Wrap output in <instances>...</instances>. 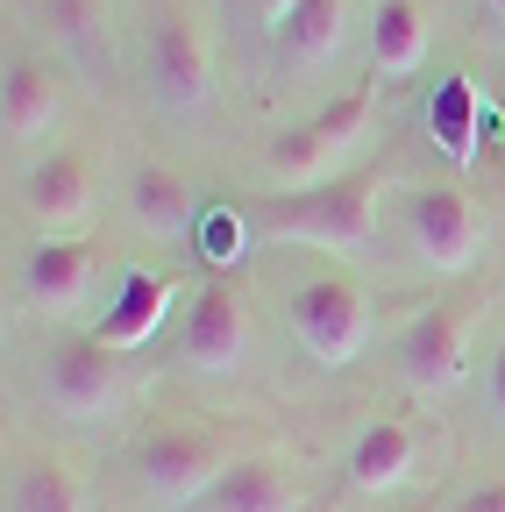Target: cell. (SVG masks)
Instances as JSON below:
<instances>
[{
  "label": "cell",
  "mask_w": 505,
  "mask_h": 512,
  "mask_svg": "<svg viewBox=\"0 0 505 512\" xmlns=\"http://www.w3.org/2000/svg\"><path fill=\"white\" fill-rule=\"evenodd\" d=\"M377 178H335V185H306V192H271L257 207V228L271 242H313V249H370L377 242Z\"/></svg>",
  "instance_id": "obj_1"
},
{
  "label": "cell",
  "mask_w": 505,
  "mask_h": 512,
  "mask_svg": "<svg viewBox=\"0 0 505 512\" xmlns=\"http://www.w3.org/2000/svg\"><path fill=\"white\" fill-rule=\"evenodd\" d=\"M292 328H299L306 356L321 363V370H342V363H356L363 342H370V292H363L356 278L321 271V278H306V285L292 292Z\"/></svg>",
  "instance_id": "obj_2"
},
{
  "label": "cell",
  "mask_w": 505,
  "mask_h": 512,
  "mask_svg": "<svg viewBox=\"0 0 505 512\" xmlns=\"http://www.w3.org/2000/svg\"><path fill=\"white\" fill-rule=\"evenodd\" d=\"M370 114H377V79L370 86H356V93H342V100H328L313 121H299V128H285V136L271 143V171L285 178V185H313L335 157H349L363 136H370Z\"/></svg>",
  "instance_id": "obj_3"
},
{
  "label": "cell",
  "mask_w": 505,
  "mask_h": 512,
  "mask_svg": "<svg viewBox=\"0 0 505 512\" xmlns=\"http://www.w3.org/2000/svg\"><path fill=\"white\" fill-rule=\"evenodd\" d=\"M136 470H143L150 498H164V505H207V491L235 463H228L221 434H207V427H157L136 448Z\"/></svg>",
  "instance_id": "obj_4"
},
{
  "label": "cell",
  "mask_w": 505,
  "mask_h": 512,
  "mask_svg": "<svg viewBox=\"0 0 505 512\" xmlns=\"http://www.w3.org/2000/svg\"><path fill=\"white\" fill-rule=\"evenodd\" d=\"M43 392L57 413H72V420H107L136 399V370L121 363V349L107 342H65L50 363H43Z\"/></svg>",
  "instance_id": "obj_5"
},
{
  "label": "cell",
  "mask_w": 505,
  "mask_h": 512,
  "mask_svg": "<svg viewBox=\"0 0 505 512\" xmlns=\"http://www.w3.org/2000/svg\"><path fill=\"white\" fill-rule=\"evenodd\" d=\"M470 335H477V306L470 299H434L399 342V384L406 392H449V384H463Z\"/></svg>",
  "instance_id": "obj_6"
},
{
  "label": "cell",
  "mask_w": 505,
  "mask_h": 512,
  "mask_svg": "<svg viewBox=\"0 0 505 512\" xmlns=\"http://www.w3.org/2000/svg\"><path fill=\"white\" fill-rule=\"evenodd\" d=\"M406 235H413V249L427 256V264L449 271V278L470 271L477 256H484V214H477L470 192H456V185H413Z\"/></svg>",
  "instance_id": "obj_7"
},
{
  "label": "cell",
  "mask_w": 505,
  "mask_h": 512,
  "mask_svg": "<svg viewBox=\"0 0 505 512\" xmlns=\"http://www.w3.org/2000/svg\"><path fill=\"white\" fill-rule=\"evenodd\" d=\"M185 363L193 370H235L249 349H257V320H249V299L235 285H200L185 299V335H178Z\"/></svg>",
  "instance_id": "obj_8"
},
{
  "label": "cell",
  "mask_w": 505,
  "mask_h": 512,
  "mask_svg": "<svg viewBox=\"0 0 505 512\" xmlns=\"http://www.w3.org/2000/svg\"><path fill=\"white\" fill-rule=\"evenodd\" d=\"M150 79L171 107H207L214 93V43H207V22L171 8L150 36Z\"/></svg>",
  "instance_id": "obj_9"
},
{
  "label": "cell",
  "mask_w": 505,
  "mask_h": 512,
  "mask_svg": "<svg viewBox=\"0 0 505 512\" xmlns=\"http://www.w3.org/2000/svg\"><path fill=\"white\" fill-rule=\"evenodd\" d=\"M22 285H29V299H36L43 313L86 306V292H93V242H86V235H50V242H36Z\"/></svg>",
  "instance_id": "obj_10"
},
{
  "label": "cell",
  "mask_w": 505,
  "mask_h": 512,
  "mask_svg": "<svg viewBox=\"0 0 505 512\" xmlns=\"http://www.w3.org/2000/svg\"><path fill=\"white\" fill-rule=\"evenodd\" d=\"M29 214L57 235H79V221L93 214V164L79 150H57L29 171Z\"/></svg>",
  "instance_id": "obj_11"
},
{
  "label": "cell",
  "mask_w": 505,
  "mask_h": 512,
  "mask_svg": "<svg viewBox=\"0 0 505 512\" xmlns=\"http://www.w3.org/2000/svg\"><path fill=\"white\" fill-rule=\"evenodd\" d=\"M427 64V0H377V22H370V72L377 86L413 79Z\"/></svg>",
  "instance_id": "obj_12"
},
{
  "label": "cell",
  "mask_w": 505,
  "mask_h": 512,
  "mask_svg": "<svg viewBox=\"0 0 505 512\" xmlns=\"http://www.w3.org/2000/svg\"><path fill=\"white\" fill-rule=\"evenodd\" d=\"M413 456H420V434L406 420H370L349 448V491H392L413 477Z\"/></svg>",
  "instance_id": "obj_13"
},
{
  "label": "cell",
  "mask_w": 505,
  "mask_h": 512,
  "mask_svg": "<svg viewBox=\"0 0 505 512\" xmlns=\"http://www.w3.org/2000/svg\"><path fill=\"white\" fill-rule=\"evenodd\" d=\"M57 114H65V86H57L43 64H8V93H0V128H8V143H43Z\"/></svg>",
  "instance_id": "obj_14"
},
{
  "label": "cell",
  "mask_w": 505,
  "mask_h": 512,
  "mask_svg": "<svg viewBox=\"0 0 505 512\" xmlns=\"http://www.w3.org/2000/svg\"><path fill=\"white\" fill-rule=\"evenodd\" d=\"M164 313H171V278L129 271V278H121V292H114V313L93 328V342H107V349H143V342L164 328Z\"/></svg>",
  "instance_id": "obj_15"
},
{
  "label": "cell",
  "mask_w": 505,
  "mask_h": 512,
  "mask_svg": "<svg viewBox=\"0 0 505 512\" xmlns=\"http://www.w3.org/2000/svg\"><path fill=\"white\" fill-rule=\"evenodd\" d=\"M200 512H299V491H292V477H285L278 463L242 456V463L207 491V505H200Z\"/></svg>",
  "instance_id": "obj_16"
},
{
  "label": "cell",
  "mask_w": 505,
  "mask_h": 512,
  "mask_svg": "<svg viewBox=\"0 0 505 512\" xmlns=\"http://www.w3.org/2000/svg\"><path fill=\"white\" fill-rule=\"evenodd\" d=\"M8 512H93L79 463H65V456L22 463V470H15V491H8Z\"/></svg>",
  "instance_id": "obj_17"
},
{
  "label": "cell",
  "mask_w": 505,
  "mask_h": 512,
  "mask_svg": "<svg viewBox=\"0 0 505 512\" xmlns=\"http://www.w3.org/2000/svg\"><path fill=\"white\" fill-rule=\"evenodd\" d=\"M129 207H136V221L157 228V235H185V228H193V214H200L193 185H185L178 171H164V164H143V171L129 178Z\"/></svg>",
  "instance_id": "obj_18"
},
{
  "label": "cell",
  "mask_w": 505,
  "mask_h": 512,
  "mask_svg": "<svg viewBox=\"0 0 505 512\" xmlns=\"http://www.w3.org/2000/svg\"><path fill=\"white\" fill-rule=\"evenodd\" d=\"M342 29H349V0H299L285 22V50L299 64H328L342 50Z\"/></svg>",
  "instance_id": "obj_19"
},
{
  "label": "cell",
  "mask_w": 505,
  "mask_h": 512,
  "mask_svg": "<svg viewBox=\"0 0 505 512\" xmlns=\"http://www.w3.org/2000/svg\"><path fill=\"white\" fill-rule=\"evenodd\" d=\"M470 128H477V86H470V72L463 79H449V86H441L434 93V136H441V150H449V157H470Z\"/></svg>",
  "instance_id": "obj_20"
},
{
  "label": "cell",
  "mask_w": 505,
  "mask_h": 512,
  "mask_svg": "<svg viewBox=\"0 0 505 512\" xmlns=\"http://www.w3.org/2000/svg\"><path fill=\"white\" fill-rule=\"evenodd\" d=\"M50 22H57V36L86 43V36H93V22H100V0H50Z\"/></svg>",
  "instance_id": "obj_21"
},
{
  "label": "cell",
  "mask_w": 505,
  "mask_h": 512,
  "mask_svg": "<svg viewBox=\"0 0 505 512\" xmlns=\"http://www.w3.org/2000/svg\"><path fill=\"white\" fill-rule=\"evenodd\" d=\"M456 512H505V477H498V484H477Z\"/></svg>",
  "instance_id": "obj_22"
},
{
  "label": "cell",
  "mask_w": 505,
  "mask_h": 512,
  "mask_svg": "<svg viewBox=\"0 0 505 512\" xmlns=\"http://www.w3.org/2000/svg\"><path fill=\"white\" fill-rule=\"evenodd\" d=\"M491 420L505 427V342H498V356H491Z\"/></svg>",
  "instance_id": "obj_23"
},
{
  "label": "cell",
  "mask_w": 505,
  "mask_h": 512,
  "mask_svg": "<svg viewBox=\"0 0 505 512\" xmlns=\"http://www.w3.org/2000/svg\"><path fill=\"white\" fill-rule=\"evenodd\" d=\"M257 8H264V22H278V29H285V22H292V8H299V0H257Z\"/></svg>",
  "instance_id": "obj_24"
},
{
  "label": "cell",
  "mask_w": 505,
  "mask_h": 512,
  "mask_svg": "<svg viewBox=\"0 0 505 512\" xmlns=\"http://www.w3.org/2000/svg\"><path fill=\"white\" fill-rule=\"evenodd\" d=\"M484 8H491V15H498V22H505V0H484Z\"/></svg>",
  "instance_id": "obj_25"
}]
</instances>
